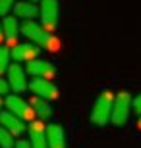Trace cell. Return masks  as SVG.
<instances>
[{
  "instance_id": "6da1fadb",
  "label": "cell",
  "mask_w": 141,
  "mask_h": 148,
  "mask_svg": "<svg viewBox=\"0 0 141 148\" xmlns=\"http://www.w3.org/2000/svg\"><path fill=\"white\" fill-rule=\"evenodd\" d=\"M114 96H116V94L110 92V90H104V92L99 94V98L95 100L93 110H91V121L95 123V125L103 127V125H106V123L112 119Z\"/></svg>"
},
{
  "instance_id": "7a4b0ae2",
  "label": "cell",
  "mask_w": 141,
  "mask_h": 148,
  "mask_svg": "<svg viewBox=\"0 0 141 148\" xmlns=\"http://www.w3.org/2000/svg\"><path fill=\"white\" fill-rule=\"evenodd\" d=\"M133 112V98L130 92H118L114 96V108H112V125L122 127L126 121L130 119V114Z\"/></svg>"
},
{
  "instance_id": "3957f363",
  "label": "cell",
  "mask_w": 141,
  "mask_h": 148,
  "mask_svg": "<svg viewBox=\"0 0 141 148\" xmlns=\"http://www.w3.org/2000/svg\"><path fill=\"white\" fill-rule=\"evenodd\" d=\"M4 104H6V108H8V112L14 114L16 117H19V119H23V121H29V123L33 121L35 110H33V106L27 104L22 96H17V94H10V96H6Z\"/></svg>"
},
{
  "instance_id": "277c9868",
  "label": "cell",
  "mask_w": 141,
  "mask_h": 148,
  "mask_svg": "<svg viewBox=\"0 0 141 148\" xmlns=\"http://www.w3.org/2000/svg\"><path fill=\"white\" fill-rule=\"evenodd\" d=\"M41 25L52 33L58 25V0H41Z\"/></svg>"
},
{
  "instance_id": "5b68a950",
  "label": "cell",
  "mask_w": 141,
  "mask_h": 148,
  "mask_svg": "<svg viewBox=\"0 0 141 148\" xmlns=\"http://www.w3.org/2000/svg\"><path fill=\"white\" fill-rule=\"evenodd\" d=\"M6 81L10 85L12 90L16 92H23L29 88V83H27V71L23 69L19 64H12L6 71Z\"/></svg>"
},
{
  "instance_id": "8992f818",
  "label": "cell",
  "mask_w": 141,
  "mask_h": 148,
  "mask_svg": "<svg viewBox=\"0 0 141 148\" xmlns=\"http://www.w3.org/2000/svg\"><path fill=\"white\" fill-rule=\"evenodd\" d=\"M29 90H31L35 96H39V98L43 100H56L58 98V87H56L52 81H49V79H33L31 83H29Z\"/></svg>"
},
{
  "instance_id": "52a82bcc",
  "label": "cell",
  "mask_w": 141,
  "mask_h": 148,
  "mask_svg": "<svg viewBox=\"0 0 141 148\" xmlns=\"http://www.w3.org/2000/svg\"><path fill=\"white\" fill-rule=\"evenodd\" d=\"M25 71L29 73L31 77H35V79H52L56 73V67L54 64L50 60H31L27 62V66H25Z\"/></svg>"
},
{
  "instance_id": "ba28073f",
  "label": "cell",
  "mask_w": 141,
  "mask_h": 148,
  "mask_svg": "<svg viewBox=\"0 0 141 148\" xmlns=\"http://www.w3.org/2000/svg\"><path fill=\"white\" fill-rule=\"evenodd\" d=\"M22 35L23 37H27L33 44H37V46H43L47 37H49V31L37 21H23L22 23Z\"/></svg>"
},
{
  "instance_id": "9c48e42d",
  "label": "cell",
  "mask_w": 141,
  "mask_h": 148,
  "mask_svg": "<svg viewBox=\"0 0 141 148\" xmlns=\"http://www.w3.org/2000/svg\"><path fill=\"white\" fill-rule=\"evenodd\" d=\"M29 143L31 148H49V140H47V127L41 119H33L29 123Z\"/></svg>"
},
{
  "instance_id": "30bf717a",
  "label": "cell",
  "mask_w": 141,
  "mask_h": 148,
  "mask_svg": "<svg viewBox=\"0 0 141 148\" xmlns=\"http://www.w3.org/2000/svg\"><path fill=\"white\" fill-rule=\"evenodd\" d=\"M39 52H41V46H37V44L17 42L12 48V58H14V62H31V60H37Z\"/></svg>"
},
{
  "instance_id": "8fae6325",
  "label": "cell",
  "mask_w": 141,
  "mask_h": 148,
  "mask_svg": "<svg viewBox=\"0 0 141 148\" xmlns=\"http://www.w3.org/2000/svg\"><path fill=\"white\" fill-rule=\"evenodd\" d=\"M0 127L8 129L14 137H17V135H22L23 131H27L29 125H25V121L16 117V115L10 114V112H2V114H0Z\"/></svg>"
},
{
  "instance_id": "7c38bea8",
  "label": "cell",
  "mask_w": 141,
  "mask_h": 148,
  "mask_svg": "<svg viewBox=\"0 0 141 148\" xmlns=\"http://www.w3.org/2000/svg\"><path fill=\"white\" fill-rule=\"evenodd\" d=\"M14 14H16V17H22L23 21H35V17L41 16V10L37 4H33L29 0H22V2H16Z\"/></svg>"
},
{
  "instance_id": "4fadbf2b",
  "label": "cell",
  "mask_w": 141,
  "mask_h": 148,
  "mask_svg": "<svg viewBox=\"0 0 141 148\" xmlns=\"http://www.w3.org/2000/svg\"><path fill=\"white\" fill-rule=\"evenodd\" d=\"M47 140L49 148H66V133L60 123H50L47 125Z\"/></svg>"
},
{
  "instance_id": "5bb4252c",
  "label": "cell",
  "mask_w": 141,
  "mask_h": 148,
  "mask_svg": "<svg viewBox=\"0 0 141 148\" xmlns=\"http://www.w3.org/2000/svg\"><path fill=\"white\" fill-rule=\"evenodd\" d=\"M2 27H4V37H6V40L16 46V44H17V35L22 33V23L17 21V17L6 16L4 19H2Z\"/></svg>"
},
{
  "instance_id": "9a60e30c",
  "label": "cell",
  "mask_w": 141,
  "mask_h": 148,
  "mask_svg": "<svg viewBox=\"0 0 141 148\" xmlns=\"http://www.w3.org/2000/svg\"><path fill=\"white\" fill-rule=\"evenodd\" d=\"M31 106H33V110H35V115H37L41 121L44 119H50L52 117V106L49 104V100H43V98H39V96H35V98L31 100Z\"/></svg>"
},
{
  "instance_id": "2e32d148",
  "label": "cell",
  "mask_w": 141,
  "mask_h": 148,
  "mask_svg": "<svg viewBox=\"0 0 141 148\" xmlns=\"http://www.w3.org/2000/svg\"><path fill=\"white\" fill-rule=\"evenodd\" d=\"M10 58H12V48H10V46L0 44V77H2V73L8 71V67L12 66Z\"/></svg>"
},
{
  "instance_id": "e0dca14e",
  "label": "cell",
  "mask_w": 141,
  "mask_h": 148,
  "mask_svg": "<svg viewBox=\"0 0 141 148\" xmlns=\"http://www.w3.org/2000/svg\"><path fill=\"white\" fill-rule=\"evenodd\" d=\"M14 146H16L14 135H12L8 129L0 127V148H14Z\"/></svg>"
},
{
  "instance_id": "ac0fdd59",
  "label": "cell",
  "mask_w": 141,
  "mask_h": 148,
  "mask_svg": "<svg viewBox=\"0 0 141 148\" xmlns=\"http://www.w3.org/2000/svg\"><path fill=\"white\" fill-rule=\"evenodd\" d=\"M41 48L49 50V52H58V50L62 48V42H60V38H58V37H54V35L50 33L49 37H47V40H44V44L41 46Z\"/></svg>"
},
{
  "instance_id": "d6986e66",
  "label": "cell",
  "mask_w": 141,
  "mask_h": 148,
  "mask_svg": "<svg viewBox=\"0 0 141 148\" xmlns=\"http://www.w3.org/2000/svg\"><path fill=\"white\" fill-rule=\"evenodd\" d=\"M14 6H16V0H0V16L6 17Z\"/></svg>"
},
{
  "instance_id": "ffe728a7",
  "label": "cell",
  "mask_w": 141,
  "mask_h": 148,
  "mask_svg": "<svg viewBox=\"0 0 141 148\" xmlns=\"http://www.w3.org/2000/svg\"><path fill=\"white\" fill-rule=\"evenodd\" d=\"M133 112L141 117V94H137L135 98H133Z\"/></svg>"
},
{
  "instance_id": "44dd1931",
  "label": "cell",
  "mask_w": 141,
  "mask_h": 148,
  "mask_svg": "<svg viewBox=\"0 0 141 148\" xmlns=\"http://www.w3.org/2000/svg\"><path fill=\"white\" fill-rule=\"evenodd\" d=\"M8 90H10V85H8V81L0 77V96H2V94H8Z\"/></svg>"
},
{
  "instance_id": "7402d4cb",
  "label": "cell",
  "mask_w": 141,
  "mask_h": 148,
  "mask_svg": "<svg viewBox=\"0 0 141 148\" xmlns=\"http://www.w3.org/2000/svg\"><path fill=\"white\" fill-rule=\"evenodd\" d=\"M4 27H2V23H0V42H2V40H4Z\"/></svg>"
},
{
  "instance_id": "603a6c76",
  "label": "cell",
  "mask_w": 141,
  "mask_h": 148,
  "mask_svg": "<svg viewBox=\"0 0 141 148\" xmlns=\"http://www.w3.org/2000/svg\"><path fill=\"white\" fill-rule=\"evenodd\" d=\"M2 104H4V102H2V98H0V114H2Z\"/></svg>"
},
{
  "instance_id": "cb8c5ba5",
  "label": "cell",
  "mask_w": 141,
  "mask_h": 148,
  "mask_svg": "<svg viewBox=\"0 0 141 148\" xmlns=\"http://www.w3.org/2000/svg\"><path fill=\"white\" fill-rule=\"evenodd\" d=\"M137 127H139V129H141V117H139V121H137Z\"/></svg>"
},
{
  "instance_id": "d4e9b609",
  "label": "cell",
  "mask_w": 141,
  "mask_h": 148,
  "mask_svg": "<svg viewBox=\"0 0 141 148\" xmlns=\"http://www.w3.org/2000/svg\"><path fill=\"white\" fill-rule=\"evenodd\" d=\"M29 2H33V4H35V2H41V0H29Z\"/></svg>"
}]
</instances>
